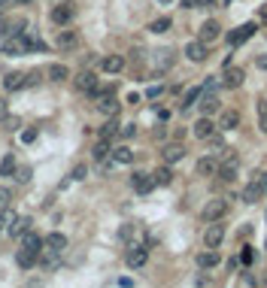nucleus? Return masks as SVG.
I'll use <instances>...</instances> for the list:
<instances>
[{
	"mask_svg": "<svg viewBox=\"0 0 267 288\" xmlns=\"http://www.w3.org/2000/svg\"><path fill=\"white\" fill-rule=\"evenodd\" d=\"M28 85V73H6L3 76V88L6 91H22Z\"/></svg>",
	"mask_w": 267,
	"mask_h": 288,
	"instance_id": "obj_10",
	"label": "nucleus"
},
{
	"mask_svg": "<svg viewBox=\"0 0 267 288\" xmlns=\"http://www.w3.org/2000/svg\"><path fill=\"white\" fill-rule=\"evenodd\" d=\"M43 249H46V252L61 255V252L67 249V237H64V234H49V237L43 240Z\"/></svg>",
	"mask_w": 267,
	"mask_h": 288,
	"instance_id": "obj_9",
	"label": "nucleus"
},
{
	"mask_svg": "<svg viewBox=\"0 0 267 288\" xmlns=\"http://www.w3.org/2000/svg\"><path fill=\"white\" fill-rule=\"evenodd\" d=\"M170 61H173V52H170V49L155 52V67H158V70H167V67H170Z\"/></svg>",
	"mask_w": 267,
	"mask_h": 288,
	"instance_id": "obj_29",
	"label": "nucleus"
},
{
	"mask_svg": "<svg viewBox=\"0 0 267 288\" xmlns=\"http://www.w3.org/2000/svg\"><path fill=\"white\" fill-rule=\"evenodd\" d=\"M213 130H216V125H213L206 116L195 122V137H198V140H209V137H213Z\"/></svg>",
	"mask_w": 267,
	"mask_h": 288,
	"instance_id": "obj_21",
	"label": "nucleus"
},
{
	"mask_svg": "<svg viewBox=\"0 0 267 288\" xmlns=\"http://www.w3.org/2000/svg\"><path fill=\"white\" fill-rule=\"evenodd\" d=\"M258 64H261V67H267V55H264V58H258Z\"/></svg>",
	"mask_w": 267,
	"mask_h": 288,
	"instance_id": "obj_52",
	"label": "nucleus"
},
{
	"mask_svg": "<svg viewBox=\"0 0 267 288\" xmlns=\"http://www.w3.org/2000/svg\"><path fill=\"white\" fill-rule=\"evenodd\" d=\"M15 261H18V267H22V270H31L33 264L40 261V252H33V249H25V246H22V249H18V255H15Z\"/></svg>",
	"mask_w": 267,
	"mask_h": 288,
	"instance_id": "obj_16",
	"label": "nucleus"
},
{
	"mask_svg": "<svg viewBox=\"0 0 267 288\" xmlns=\"http://www.w3.org/2000/svg\"><path fill=\"white\" fill-rule=\"evenodd\" d=\"M255 179H258V185H261V191L267 194V170H261V173H258Z\"/></svg>",
	"mask_w": 267,
	"mask_h": 288,
	"instance_id": "obj_41",
	"label": "nucleus"
},
{
	"mask_svg": "<svg viewBox=\"0 0 267 288\" xmlns=\"http://www.w3.org/2000/svg\"><path fill=\"white\" fill-rule=\"evenodd\" d=\"M40 79H43L40 70H31V73H28V85H40ZM28 85H25V88H28Z\"/></svg>",
	"mask_w": 267,
	"mask_h": 288,
	"instance_id": "obj_37",
	"label": "nucleus"
},
{
	"mask_svg": "<svg viewBox=\"0 0 267 288\" xmlns=\"http://www.w3.org/2000/svg\"><path fill=\"white\" fill-rule=\"evenodd\" d=\"M22 140H25V143H33V140H36V130H33V128H28L25 133H22Z\"/></svg>",
	"mask_w": 267,
	"mask_h": 288,
	"instance_id": "obj_42",
	"label": "nucleus"
},
{
	"mask_svg": "<svg viewBox=\"0 0 267 288\" xmlns=\"http://www.w3.org/2000/svg\"><path fill=\"white\" fill-rule=\"evenodd\" d=\"M198 103H200V109H203V112H206V116H213V112H216V109H219V97L213 94V91H206V88H203V91H200Z\"/></svg>",
	"mask_w": 267,
	"mask_h": 288,
	"instance_id": "obj_15",
	"label": "nucleus"
},
{
	"mask_svg": "<svg viewBox=\"0 0 267 288\" xmlns=\"http://www.w3.org/2000/svg\"><path fill=\"white\" fill-rule=\"evenodd\" d=\"M73 82H76V88H79V91H85V94H94V91H98V76H94L91 70H82Z\"/></svg>",
	"mask_w": 267,
	"mask_h": 288,
	"instance_id": "obj_5",
	"label": "nucleus"
},
{
	"mask_svg": "<svg viewBox=\"0 0 267 288\" xmlns=\"http://www.w3.org/2000/svg\"><path fill=\"white\" fill-rule=\"evenodd\" d=\"M198 176H216L219 173V158H213V155H206V158L198 161Z\"/></svg>",
	"mask_w": 267,
	"mask_h": 288,
	"instance_id": "obj_13",
	"label": "nucleus"
},
{
	"mask_svg": "<svg viewBox=\"0 0 267 288\" xmlns=\"http://www.w3.org/2000/svg\"><path fill=\"white\" fill-rule=\"evenodd\" d=\"M203 240H206V246H213V249H216V246H219V243H222V240H225V227H222V224H209V227H206V234H203Z\"/></svg>",
	"mask_w": 267,
	"mask_h": 288,
	"instance_id": "obj_14",
	"label": "nucleus"
},
{
	"mask_svg": "<svg viewBox=\"0 0 267 288\" xmlns=\"http://www.w3.org/2000/svg\"><path fill=\"white\" fill-rule=\"evenodd\" d=\"M9 3H15V0H0V6H9Z\"/></svg>",
	"mask_w": 267,
	"mask_h": 288,
	"instance_id": "obj_53",
	"label": "nucleus"
},
{
	"mask_svg": "<svg viewBox=\"0 0 267 288\" xmlns=\"http://www.w3.org/2000/svg\"><path fill=\"white\" fill-rule=\"evenodd\" d=\"M46 76H49L52 82H64L70 73H67V67H64V64H52L49 70H46Z\"/></svg>",
	"mask_w": 267,
	"mask_h": 288,
	"instance_id": "obj_28",
	"label": "nucleus"
},
{
	"mask_svg": "<svg viewBox=\"0 0 267 288\" xmlns=\"http://www.w3.org/2000/svg\"><path fill=\"white\" fill-rule=\"evenodd\" d=\"M6 231H9V237H22L25 231H31V219H28V216H15Z\"/></svg>",
	"mask_w": 267,
	"mask_h": 288,
	"instance_id": "obj_18",
	"label": "nucleus"
},
{
	"mask_svg": "<svg viewBox=\"0 0 267 288\" xmlns=\"http://www.w3.org/2000/svg\"><path fill=\"white\" fill-rule=\"evenodd\" d=\"M170 25H173V22L164 15V18H155V22L149 25V31H152V33H167V31H170Z\"/></svg>",
	"mask_w": 267,
	"mask_h": 288,
	"instance_id": "obj_34",
	"label": "nucleus"
},
{
	"mask_svg": "<svg viewBox=\"0 0 267 288\" xmlns=\"http://www.w3.org/2000/svg\"><path fill=\"white\" fill-rule=\"evenodd\" d=\"M152 179H155V185H170V182H173V170H170V167H158V170L152 173Z\"/></svg>",
	"mask_w": 267,
	"mask_h": 288,
	"instance_id": "obj_27",
	"label": "nucleus"
},
{
	"mask_svg": "<svg viewBox=\"0 0 267 288\" xmlns=\"http://www.w3.org/2000/svg\"><path fill=\"white\" fill-rule=\"evenodd\" d=\"M3 122H6V125H9V130H18V119H12V116H6V119H3Z\"/></svg>",
	"mask_w": 267,
	"mask_h": 288,
	"instance_id": "obj_44",
	"label": "nucleus"
},
{
	"mask_svg": "<svg viewBox=\"0 0 267 288\" xmlns=\"http://www.w3.org/2000/svg\"><path fill=\"white\" fill-rule=\"evenodd\" d=\"M200 91H203V88H188V91H185V97H182V109H192V106L198 103Z\"/></svg>",
	"mask_w": 267,
	"mask_h": 288,
	"instance_id": "obj_32",
	"label": "nucleus"
},
{
	"mask_svg": "<svg viewBox=\"0 0 267 288\" xmlns=\"http://www.w3.org/2000/svg\"><path fill=\"white\" fill-rule=\"evenodd\" d=\"M28 46H31V33L28 31L9 33L6 43H3V55H25V52H31Z\"/></svg>",
	"mask_w": 267,
	"mask_h": 288,
	"instance_id": "obj_1",
	"label": "nucleus"
},
{
	"mask_svg": "<svg viewBox=\"0 0 267 288\" xmlns=\"http://www.w3.org/2000/svg\"><path fill=\"white\" fill-rule=\"evenodd\" d=\"M125 261H128V267H131V270H140V267L149 261V249H146L143 243H137V246H131V249H128Z\"/></svg>",
	"mask_w": 267,
	"mask_h": 288,
	"instance_id": "obj_3",
	"label": "nucleus"
},
{
	"mask_svg": "<svg viewBox=\"0 0 267 288\" xmlns=\"http://www.w3.org/2000/svg\"><path fill=\"white\" fill-rule=\"evenodd\" d=\"M240 285H255V279H252V276H246V273H243V276H240Z\"/></svg>",
	"mask_w": 267,
	"mask_h": 288,
	"instance_id": "obj_46",
	"label": "nucleus"
},
{
	"mask_svg": "<svg viewBox=\"0 0 267 288\" xmlns=\"http://www.w3.org/2000/svg\"><path fill=\"white\" fill-rule=\"evenodd\" d=\"M109 140H98V146H94V161H106L109 158Z\"/></svg>",
	"mask_w": 267,
	"mask_h": 288,
	"instance_id": "obj_31",
	"label": "nucleus"
},
{
	"mask_svg": "<svg viewBox=\"0 0 267 288\" xmlns=\"http://www.w3.org/2000/svg\"><path fill=\"white\" fill-rule=\"evenodd\" d=\"M237 125H240V112H234V109L222 112V122H219V128L222 130H234Z\"/></svg>",
	"mask_w": 267,
	"mask_h": 288,
	"instance_id": "obj_25",
	"label": "nucleus"
},
{
	"mask_svg": "<svg viewBox=\"0 0 267 288\" xmlns=\"http://www.w3.org/2000/svg\"><path fill=\"white\" fill-rule=\"evenodd\" d=\"M258 112H267V97L261 100V103H258Z\"/></svg>",
	"mask_w": 267,
	"mask_h": 288,
	"instance_id": "obj_50",
	"label": "nucleus"
},
{
	"mask_svg": "<svg viewBox=\"0 0 267 288\" xmlns=\"http://www.w3.org/2000/svg\"><path fill=\"white\" fill-rule=\"evenodd\" d=\"M255 31H258V28H255V22H246V25H240L237 31L228 33V43H231V46H240V43H246Z\"/></svg>",
	"mask_w": 267,
	"mask_h": 288,
	"instance_id": "obj_7",
	"label": "nucleus"
},
{
	"mask_svg": "<svg viewBox=\"0 0 267 288\" xmlns=\"http://www.w3.org/2000/svg\"><path fill=\"white\" fill-rule=\"evenodd\" d=\"M12 179H18L22 185H25V182H31V167H15V173H12Z\"/></svg>",
	"mask_w": 267,
	"mask_h": 288,
	"instance_id": "obj_35",
	"label": "nucleus"
},
{
	"mask_svg": "<svg viewBox=\"0 0 267 288\" xmlns=\"http://www.w3.org/2000/svg\"><path fill=\"white\" fill-rule=\"evenodd\" d=\"M161 3H170V0H161Z\"/></svg>",
	"mask_w": 267,
	"mask_h": 288,
	"instance_id": "obj_55",
	"label": "nucleus"
},
{
	"mask_svg": "<svg viewBox=\"0 0 267 288\" xmlns=\"http://www.w3.org/2000/svg\"><path fill=\"white\" fill-rule=\"evenodd\" d=\"M185 55H188V61H195V64L206 61V43H203V40H192V43L185 46Z\"/></svg>",
	"mask_w": 267,
	"mask_h": 288,
	"instance_id": "obj_8",
	"label": "nucleus"
},
{
	"mask_svg": "<svg viewBox=\"0 0 267 288\" xmlns=\"http://www.w3.org/2000/svg\"><path fill=\"white\" fill-rule=\"evenodd\" d=\"M85 173H88L85 164H76V167H73V179H85Z\"/></svg>",
	"mask_w": 267,
	"mask_h": 288,
	"instance_id": "obj_38",
	"label": "nucleus"
},
{
	"mask_svg": "<svg viewBox=\"0 0 267 288\" xmlns=\"http://www.w3.org/2000/svg\"><path fill=\"white\" fill-rule=\"evenodd\" d=\"M219 261H222V255H219V252H216V249L209 246L206 252H200V255H198V267H203V270H209V267H216Z\"/></svg>",
	"mask_w": 267,
	"mask_h": 288,
	"instance_id": "obj_20",
	"label": "nucleus"
},
{
	"mask_svg": "<svg viewBox=\"0 0 267 288\" xmlns=\"http://www.w3.org/2000/svg\"><path fill=\"white\" fill-rule=\"evenodd\" d=\"M243 79H246V70H240V67H225V73H222V82H225V88H240L243 85Z\"/></svg>",
	"mask_w": 267,
	"mask_h": 288,
	"instance_id": "obj_6",
	"label": "nucleus"
},
{
	"mask_svg": "<svg viewBox=\"0 0 267 288\" xmlns=\"http://www.w3.org/2000/svg\"><path fill=\"white\" fill-rule=\"evenodd\" d=\"M9 200H12V194L6 191V188H0V209H6V206H9Z\"/></svg>",
	"mask_w": 267,
	"mask_h": 288,
	"instance_id": "obj_39",
	"label": "nucleus"
},
{
	"mask_svg": "<svg viewBox=\"0 0 267 288\" xmlns=\"http://www.w3.org/2000/svg\"><path fill=\"white\" fill-rule=\"evenodd\" d=\"M119 133L128 140V137H134V133H137V125H125V128H119Z\"/></svg>",
	"mask_w": 267,
	"mask_h": 288,
	"instance_id": "obj_40",
	"label": "nucleus"
},
{
	"mask_svg": "<svg viewBox=\"0 0 267 288\" xmlns=\"http://www.w3.org/2000/svg\"><path fill=\"white\" fill-rule=\"evenodd\" d=\"M264 246H267V243H264Z\"/></svg>",
	"mask_w": 267,
	"mask_h": 288,
	"instance_id": "obj_57",
	"label": "nucleus"
},
{
	"mask_svg": "<svg viewBox=\"0 0 267 288\" xmlns=\"http://www.w3.org/2000/svg\"><path fill=\"white\" fill-rule=\"evenodd\" d=\"M182 6L185 9H195V6H200V0H182Z\"/></svg>",
	"mask_w": 267,
	"mask_h": 288,
	"instance_id": "obj_47",
	"label": "nucleus"
},
{
	"mask_svg": "<svg viewBox=\"0 0 267 288\" xmlns=\"http://www.w3.org/2000/svg\"><path fill=\"white\" fill-rule=\"evenodd\" d=\"M261 130L267 133V112H261Z\"/></svg>",
	"mask_w": 267,
	"mask_h": 288,
	"instance_id": "obj_49",
	"label": "nucleus"
},
{
	"mask_svg": "<svg viewBox=\"0 0 267 288\" xmlns=\"http://www.w3.org/2000/svg\"><path fill=\"white\" fill-rule=\"evenodd\" d=\"M73 12H76V6H73V3H58V6L52 9V22H55V25H61V28H67V25L73 22Z\"/></svg>",
	"mask_w": 267,
	"mask_h": 288,
	"instance_id": "obj_4",
	"label": "nucleus"
},
{
	"mask_svg": "<svg viewBox=\"0 0 267 288\" xmlns=\"http://www.w3.org/2000/svg\"><path fill=\"white\" fill-rule=\"evenodd\" d=\"M0 15H3V6H0Z\"/></svg>",
	"mask_w": 267,
	"mask_h": 288,
	"instance_id": "obj_54",
	"label": "nucleus"
},
{
	"mask_svg": "<svg viewBox=\"0 0 267 288\" xmlns=\"http://www.w3.org/2000/svg\"><path fill=\"white\" fill-rule=\"evenodd\" d=\"M261 18L267 22V6H261Z\"/></svg>",
	"mask_w": 267,
	"mask_h": 288,
	"instance_id": "obj_51",
	"label": "nucleus"
},
{
	"mask_svg": "<svg viewBox=\"0 0 267 288\" xmlns=\"http://www.w3.org/2000/svg\"><path fill=\"white\" fill-rule=\"evenodd\" d=\"M261 185H258V179H252V182H249V185H246V191H243V200H246V203H258V200H261Z\"/></svg>",
	"mask_w": 267,
	"mask_h": 288,
	"instance_id": "obj_24",
	"label": "nucleus"
},
{
	"mask_svg": "<svg viewBox=\"0 0 267 288\" xmlns=\"http://www.w3.org/2000/svg\"><path fill=\"white\" fill-rule=\"evenodd\" d=\"M15 173V155H6L0 161V176H12Z\"/></svg>",
	"mask_w": 267,
	"mask_h": 288,
	"instance_id": "obj_33",
	"label": "nucleus"
},
{
	"mask_svg": "<svg viewBox=\"0 0 267 288\" xmlns=\"http://www.w3.org/2000/svg\"><path fill=\"white\" fill-rule=\"evenodd\" d=\"M219 33H222V28H219V22H203L200 25V33H198V40H203V43H216L219 40Z\"/></svg>",
	"mask_w": 267,
	"mask_h": 288,
	"instance_id": "obj_12",
	"label": "nucleus"
},
{
	"mask_svg": "<svg viewBox=\"0 0 267 288\" xmlns=\"http://www.w3.org/2000/svg\"><path fill=\"white\" fill-rule=\"evenodd\" d=\"M100 67H103L106 73H122V70H125V58H122V55H106V58L100 61Z\"/></svg>",
	"mask_w": 267,
	"mask_h": 288,
	"instance_id": "obj_22",
	"label": "nucleus"
},
{
	"mask_svg": "<svg viewBox=\"0 0 267 288\" xmlns=\"http://www.w3.org/2000/svg\"><path fill=\"white\" fill-rule=\"evenodd\" d=\"M79 46V33L76 31H61L58 33V49L61 52H70V49H76Z\"/></svg>",
	"mask_w": 267,
	"mask_h": 288,
	"instance_id": "obj_17",
	"label": "nucleus"
},
{
	"mask_svg": "<svg viewBox=\"0 0 267 288\" xmlns=\"http://www.w3.org/2000/svg\"><path fill=\"white\" fill-rule=\"evenodd\" d=\"M264 219H267V216H264Z\"/></svg>",
	"mask_w": 267,
	"mask_h": 288,
	"instance_id": "obj_56",
	"label": "nucleus"
},
{
	"mask_svg": "<svg viewBox=\"0 0 267 288\" xmlns=\"http://www.w3.org/2000/svg\"><path fill=\"white\" fill-rule=\"evenodd\" d=\"M164 164H176V161H182L185 158V149L179 146V143H170V146H164Z\"/></svg>",
	"mask_w": 267,
	"mask_h": 288,
	"instance_id": "obj_19",
	"label": "nucleus"
},
{
	"mask_svg": "<svg viewBox=\"0 0 267 288\" xmlns=\"http://www.w3.org/2000/svg\"><path fill=\"white\" fill-rule=\"evenodd\" d=\"M131 185H134V191L149 194L152 188H155V179H152L149 173H134V176H131Z\"/></svg>",
	"mask_w": 267,
	"mask_h": 288,
	"instance_id": "obj_11",
	"label": "nucleus"
},
{
	"mask_svg": "<svg viewBox=\"0 0 267 288\" xmlns=\"http://www.w3.org/2000/svg\"><path fill=\"white\" fill-rule=\"evenodd\" d=\"M119 128H122V125L116 122V116H109V122H106V125L100 128V140H112V137L119 133Z\"/></svg>",
	"mask_w": 267,
	"mask_h": 288,
	"instance_id": "obj_26",
	"label": "nucleus"
},
{
	"mask_svg": "<svg viewBox=\"0 0 267 288\" xmlns=\"http://www.w3.org/2000/svg\"><path fill=\"white\" fill-rule=\"evenodd\" d=\"M6 116H9V106H6V100H3V97H0V122H3V119H6Z\"/></svg>",
	"mask_w": 267,
	"mask_h": 288,
	"instance_id": "obj_43",
	"label": "nucleus"
},
{
	"mask_svg": "<svg viewBox=\"0 0 267 288\" xmlns=\"http://www.w3.org/2000/svg\"><path fill=\"white\" fill-rule=\"evenodd\" d=\"M240 237H246V240H249V237H252V224H243V227H240Z\"/></svg>",
	"mask_w": 267,
	"mask_h": 288,
	"instance_id": "obj_45",
	"label": "nucleus"
},
{
	"mask_svg": "<svg viewBox=\"0 0 267 288\" xmlns=\"http://www.w3.org/2000/svg\"><path fill=\"white\" fill-rule=\"evenodd\" d=\"M252 261H255V252H252V246H243V249H240V264H246V267H249Z\"/></svg>",
	"mask_w": 267,
	"mask_h": 288,
	"instance_id": "obj_36",
	"label": "nucleus"
},
{
	"mask_svg": "<svg viewBox=\"0 0 267 288\" xmlns=\"http://www.w3.org/2000/svg\"><path fill=\"white\" fill-rule=\"evenodd\" d=\"M225 213H228V200H222V197H219V200H209V203L203 206V213H200V216H203V222H222V216H225Z\"/></svg>",
	"mask_w": 267,
	"mask_h": 288,
	"instance_id": "obj_2",
	"label": "nucleus"
},
{
	"mask_svg": "<svg viewBox=\"0 0 267 288\" xmlns=\"http://www.w3.org/2000/svg\"><path fill=\"white\" fill-rule=\"evenodd\" d=\"M22 246H25V249H33V252H40V249H43V237L33 234V231H25V234H22Z\"/></svg>",
	"mask_w": 267,
	"mask_h": 288,
	"instance_id": "obj_23",
	"label": "nucleus"
},
{
	"mask_svg": "<svg viewBox=\"0 0 267 288\" xmlns=\"http://www.w3.org/2000/svg\"><path fill=\"white\" fill-rule=\"evenodd\" d=\"M112 158L119 161V164H131L134 161V152L128 146H119V149H112Z\"/></svg>",
	"mask_w": 267,
	"mask_h": 288,
	"instance_id": "obj_30",
	"label": "nucleus"
},
{
	"mask_svg": "<svg viewBox=\"0 0 267 288\" xmlns=\"http://www.w3.org/2000/svg\"><path fill=\"white\" fill-rule=\"evenodd\" d=\"M161 94V85H155V88H149V91H146V97H158Z\"/></svg>",
	"mask_w": 267,
	"mask_h": 288,
	"instance_id": "obj_48",
	"label": "nucleus"
}]
</instances>
